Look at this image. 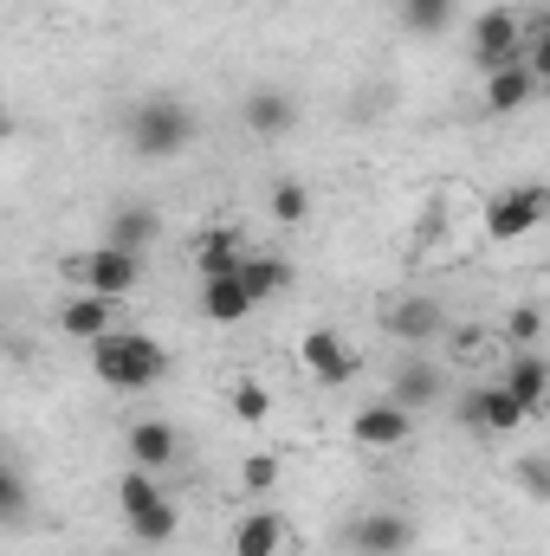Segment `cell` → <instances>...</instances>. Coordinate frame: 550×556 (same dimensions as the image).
Returning <instances> with one entry per match:
<instances>
[{
  "mask_svg": "<svg viewBox=\"0 0 550 556\" xmlns=\"http://www.w3.org/2000/svg\"><path fill=\"white\" fill-rule=\"evenodd\" d=\"M13 518H26V479L0 459V525H13Z\"/></svg>",
  "mask_w": 550,
  "mask_h": 556,
  "instance_id": "cell-28",
  "label": "cell"
},
{
  "mask_svg": "<svg viewBox=\"0 0 550 556\" xmlns=\"http://www.w3.org/2000/svg\"><path fill=\"white\" fill-rule=\"evenodd\" d=\"M545 188L532 181V188H505V194H492L486 201V233L492 240H525V233H538L545 227Z\"/></svg>",
  "mask_w": 550,
  "mask_h": 556,
  "instance_id": "cell-5",
  "label": "cell"
},
{
  "mask_svg": "<svg viewBox=\"0 0 550 556\" xmlns=\"http://www.w3.org/2000/svg\"><path fill=\"white\" fill-rule=\"evenodd\" d=\"M291 260H278V253H247L240 260V285L253 291V304H266V298H278V291H291Z\"/></svg>",
  "mask_w": 550,
  "mask_h": 556,
  "instance_id": "cell-19",
  "label": "cell"
},
{
  "mask_svg": "<svg viewBox=\"0 0 550 556\" xmlns=\"http://www.w3.org/2000/svg\"><path fill=\"white\" fill-rule=\"evenodd\" d=\"M130 531H137V544H168L175 531H182V511L162 498L155 511H142V518H130Z\"/></svg>",
  "mask_w": 550,
  "mask_h": 556,
  "instance_id": "cell-24",
  "label": "cell"
},
{
  "mask_svg": "<svg viewBox=\"0 0 550 556\" xmlns=\"http://www.w3.org/2000/svg\"><path fill=\"white\" fill-rule=\"evenodd\" d=\"M499 389L525 408V420H538V415H545V395H550V363L538 356V350H518V356H512V369L499 376Z\"/></svg>",
  "mask_w": 550,
  "mask_h": 556,
  "instance_id": "cell-9",
  "label": "cell"
},
{
  "mask_svg": "<svg viewBox=\"0 0 550 556\" xmlns=\"http://www.w3.org/2000/svg\"><path fill=\"white\" fill-rule=\"evenodd\" d=\"M532 98H538V78L525 72V59L486 72V111H492V117H512V111H525Z\"/></svg>",
  "mask_w": 550,
  "mask_h": 556,
  "instance_id": "cell-16",
  "label": "cell"
},
{
  "mask_svg": "<svg viewBox=\"0 0 550 556\" xmlns=\"http://www.w3.org/2000/svg\"><path fill=\"white\" fill-rule=\"evenodd\" d=\"M0 137H7V111H0Z\"/></svg>",
  "mask_w": 550,
  "mask_h": 556,
  "instance_id": "cell-32",
  "label": "cell"
},
{
  "mask_svg": "<svg viewBox=\"0 0 550 556\" xmlns=\"http://www.w3.org/2000/svg\"><path fill=\"white\" fill-rule=\"evenodd\" d=\"M389 330H396V343H434V337H447V304L440 298H396Z\"/></svg>",
  "mask_w": 550,
  "mask_h": 556,
  "instance_id": "cell-10",
  "label": "cell"
},
{
  "mask_svg": "<svg viewBox=\"0 0 550 556\" xmlns=\"http://www.w3.org/2000/svg\"><path fill=\"white\" fill-rule=\"evenodd\" d=\"M518 52H525V13L486 7V13L473 20V59H479V72H499V65H512Z\"/></svg>",
  "mask_w": 550,
  "mask_h": 556,
  "instance_id": "cell-4",
  "label": "cell"
},
{
  "mask_svg": "<svg viewBox=\"0 0 550 556\" xmlns=\"http://www.w3.org/2000/svg\"><path fill=\"white\" fill-rule=\"evenodd\" d=\"M155 207H117L111 220H104V247H124V253H142L149 240H155Z\"/></svg>",
  "mask_w": 550,
  "mask_h": 556,
  "instance_id": "cell-21",
  "label": "cell"
},
{
  "mask_svg": "<svg viewBox=\"0 0 550 556\" xmlns=\"http://www.w3.org/2000/svg\"><path fill=\"white\" fill-rule=\"evenodd\" d=\"M440 395H447V369H440V363H402L383 402H396V408H409V415H421V408H434Z\"/></svg>",
  "mask_w": 550,
  "mask_h": 556,
  "instance_id": "cell-11",
  "label": "cell"
},
{
  "mask_svg": "<svg viewBox=\"0 0 550 556\" xmlns=\"http://www.w3.org/2000/svg\"><path fill=\"white\" fill-rule=\"evenodd\" d=\"M59 330L78 337V343H98L104 330H117V298H98V291H78L65 311H59Z\"/></svg>",
  "mask_w": 550,
  "mask_h": 556,
  "instance_id": "cell-14",
  "label": "cell"
},
{
  "mask_svg": "<svg viewBox=\"0 0 550 556\" xmlns=\"http://www.w3.org/2000/svg\"><path fill=\"white\" fill-rule=\"evenodd\" d=\"M285 544V518L278 511H247L234 525V556H278Z\"/></svg>",
  "mask_w": 550,
  "mask_h": 556,
  "instance_id": "cell-20",
  "label": "cell"
},
{
  "mask_svg": "<svg viewBox=\"0 0 550 556\" xmlns=\"http://www.w3.org/2000/svg\"><path fill=\"white\" fill-rule=\"evenodd\" d=\"M266 207H273L278 227H304V214H311V194H304V181H273Z\"/></svg>",
  "mask_w": 550,
  "mask_h": 556,
  "instance_id": "cell-23",
  "label": "cell"
},
{
  "mask_svg": "<svg viewBox=\"0 0 550 556\" xmlns=\"http://www.w3.org/2000/svg\"><path fill=\"white\" fill-rule=\"evenodd\" d=\"M278 485V453H253V459H240V492H273Z\"/></svg>",
  "mask_w": 550,
  "mask_h": 556,
  "instance_id": "cell-26",
  "label": "cell"
},
{
  "mask_svg": "<svg viewBox=\"0 0 550 556\" xmlns=\"http://www.w3.org/2000/svg\"><path fill=\"white\" fill-rule=\"evenodd\" d=\"M155 505H162L155 472H137V466H130V472L117 479V511H124V525H130V518H142V511H155Z\"/></svg>",
  "mask_w": 550,
  "mask_h": 556,
  "instance_id": "cell-22",
  "label": "cell"
},
{
  "mask_svg": "<svg viewBox=\"0 0 550 556\" xmlns=\"http://www.w3.org/2000/svg\"><path fill=\"white\" fill-rule=\"evenodd\" d=\"M350 544L363 556H402L414 544V525L402 511H370V518H357L350 525Z\"/></svg>",
  "mask_w": 550,
  "mask_h": 556,
  "instance_id": "cell-12",
  "label": "cell"
},
{
  "mask_svg": "<svg viewBox=\"0 0 550 556\" xmlns=\"http://www.w3.org/2000/svg\"><path fill=\"white\" fill-rule=\"evenodd\" d=\"M240 124L253 130V137H291V124H298V98L291 91H253L247 104H240Z\"/></svg>",
  "mask_w": 550,
  "mask_h": 556,
  "instance_id": "cell-15",
  "label": "cell"
},
{
  "mask_svg": "<svg viewBox=\"0 0 550 556\" xmlns=\"http://www.w3.org/2000/svg\"><path fill=\"white\" fill-rule=\"evenodd\" d=\"M195 111L182 104V98H149L130 111V149H137L142 162H168V155H182L188 142H195Z\"/></svg>",
  "mask_w": 550,
  "mask_h": 556,
  "instance_id": "cell-2",
  "label": "cell"
},
{
  "mask_svg": "<svg viewBox=\"0 0 550 556\" xmlns=\"http://www.w3.org/2000/svg\"><path fill=\"white\" fill-rule=\"evenodd\" d=\"M201 317H208V324H247V317H253V291L240 285V273L201 278Z\"/></svg>",
  "mask_w": 550,
  "mask_h": 556,
  "instance_id": "cell-17",
  "label": "cell"
},
{
  "mask_svg": "<svg viewBox=\"0 0 550 556\" xmlns=\"http://www.w3.org/2000/svg\"><path fill=\"white\" fill-rule=\"evenodd\" d=\"M409 427H414L409 408H396V402H370V408H357V420H350V440L370 446V453H396V446L409 440Z\"/></svg>",
  "mask_w": 550,
  "mask_h": 556,
  "instance_id": "cell-8",
  "label": "cell"
},
{
  "mask_svg": "<svg viewBox=\"0 0 550 556\" xmlns=\"http://www.w3.org/2000/svg\"><path fill=\"white\" fill-rule=\"evenodd\" d=\"M234 415L240 420H266L273 415V395H266L260 382H234Z\"/></svg>",
  "mask_w": 550,
  "mask_h": 556,
  "instance_id": "cell-29",
  "label": "cell"
},
{
  "mask_svg": "<svg viewBox=\"0 0 550 556\" xmlns=\"http://www.w3.org/2000/svg\"><path fill=\"white\" fill-rule=\"evenodd\" d=\"M505 337H512L518 350H538V337H545V311H538V304H518V311L505 317Z\"/></svg>",
  "mask_w": 550,
  "mask_h": 556,
  "instance_id": "cell-27",
  "label": "cell"
},
{
  "mask_svg": "<svg viewBox=\"0 0 550 556\" xmlns=\"http://www.w3.org/2000/svg\"><path fill=\"white\" fill-rule=\"evenodd\" d=\"M479 350H486V330L479 324H460L453 330V356H479Z\"/></svg>",
  "mask_w": 550,
  "mask_h": 556,
  "instance_id": "cell-30",
  "label": "cell"
},
{
  "mask_svg": "<svg viewBox=\"0 0 550 556\" xmlns=\"http://www.w3.org/2000/svg\"><path fill=\"white\" fill-rule=\"evenodd\" d=\"M402 20H409V33H440L453 20V0H402Z\"/></svg>",
  "mask_w": 550,
  "mask_h": 556,
  "instance_id": "cell-25",
  "label": "cell"
},
{
  "mask_svg": "<svg viewBox=\"0 0 550 556\" xmlns=\"http://www.w3.org/2000/svg\"><path fill=\"white\" fill-rule=\"evenodd\" d=\"M91 369L104 389H155L168 376V350L142 330H104L91 343Z\"/></svg>",
  "mask_w": 550,
  "mask_h": 556,
  "instance_id": "cell-1",
  "label": "cell"
},
{
  "mask_svg": "<svg viewBox=\"0 0 550 556\" xmlns=\"http://www.w3.org/2000/svg\"><path fill=\"white\" fill-rule=\"evenodd\" d=\"M124 440H130V466H137V472H162V466H175V453H182V440H175L168 420H137Z\"/></svg>",
  "mask_w": 550,
  "mask_h": 556,
  "instance_id": "cell-18",
  "label": "cell"
},
{
  "mask_svg": "<svg viewBox=\"0 0 550 556\" xmlns=\"http://www.w3.org/2000/svg\"><path fill=\"white\" fill-rule=\"evenodd\" d=\"M247 253H253V247H247L240 227H208V233L195 240V273L201 278H227V273H240Z\"/></svg>",
  "mask_w": 550,
  "mask_h": 556,
  "instance_id": "cell-13",
  "label": "cell"
},
{
  "mask_svg": "<svg viewBox=\"0 0 550 556\" xmlns=\"http://www.w3.org/2000/svg\"><path fill=\"white\" fill-rule=\"evenodd\" d=\"M460 427L466 433H518L525 427V408L499 382H479L473 395H460Z\"/></svg>",
  "mask_w": 550,
  "mask_h": 556,
  "instance_id": "cell-6",
  "label": "cell"
},
{
  "mask_svg": "<svg viewBox=\"0 0 550 556\" xmlns=\"http://www.w3.org/2000/svg\"><path fill=\"white\" fill-rule=\"evenodd\" d=\"M65 278H78V291H98V298H130L142 285V253H124V247H91L78 260H65Z\"/></svg>",
  "mask_w": 550,
  "mask_h": 556,
  "instance_id": "cell-3",
  "label": "cell"
},
{
  "mask_svg": "<svg viewBox=\"0 0 550 556\" xmlns=\"http://www.w3.org/2000/svg\"><path fill=\"white\" fill-rule=\"evenodd\" d=\"M298 363H304L317 382H350V376H357V350H350L337 330H324V324H311V330L298 337Z\"/></svg>",
  "mask_w": 550,
  "mask_h": 556,
  "instance_id": "cell-7",
  "label": "cell"
},
{
  "mask_svg": "<svg viewBox=\"0 0 550 556\" xmlns=\"http://www.w3.org/2000/svg\"><path fill=\"white\" fill-rule=\"evenodd\" d=\"M518 485H525L532 498H545V459H525V466H518Z\"/></svg>",
  "mask_w": 550,
  "mask_h": 556,
  "instance_id": "cell-31",
  "label": "cell"
}]
</instances>
